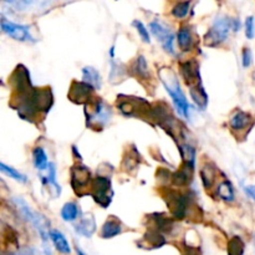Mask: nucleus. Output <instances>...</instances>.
<instances>
[{
    "label": "nucleus",
    "instance_id": "20",
    "mask_svg": "<svg viewBox=\"0 0 255 255\" xmlns=\"http://www.w3.org/2000/svg\"><path fill=\"white\" fill-rule=\"evenodd\" d=\"M82 76H84V81L90 84L91 86L95 87V90L101 89L102 86V80L101 75L97 71L95 67L92 66H86L82 69Z\"/></svg>",
    "mask_w": 255,
    "mask_h": 255
},
{
    "label": "nucleus",
    "instance_id": "8",
    "mask_svg": "<svg viewBox=\"0 0 255 255\" xmlns=\"http://www.w3.org/2000/svg\"><path fill=\"white\" fill-rule=\"evenodd\" d=\"M121 99L119 100V107L120 112L124 116L127 117H136V116H148L149 111H151V105L143 99H137L134 96H120Z\"/></svg>",
    "mask_w": 255,
    "mask_h": 255
},
{
    "label": "nucleus",
    "instance_id": "23",
    "mask_svg": "<svg viewBox=\"0 0 255 255\" xmlns=\"http://www.w3.org/2000/svg\"><path fill=\"white\" fill-rule=\"evenodd\" d=\"M32 161H34L35 168L39 169L40 172H44L49 168V162H47L46 152L42 147H35L32 151Z\"/></svg>",
    "mask_w": 255,
    "mask_h": 255
},
{
    "label": "nucleus",
    "instance_id": "26",
    "mask_svg": "<svg viewBox=\"0 0 255 255\" xmlns=\"http://www.w3.org/2000/svg\"><path fill=\"white\" fill-rule=\"evenodd\" d=\"M115 47H111V51H110V56H111V72H110V80L112 82H119L121 81L125 77V69L120 64H117L115 61Z\"/></svg>",
    "mask_w": 255,
    "mask_h": 255
},
{
    "label": "nucleus",
    "instance_id": "28",
    "mask_svg": "<svg viewBox=\"0 0 255 255\" xmlns=\"http://www.w3.org/2000/svg\"><path fill=\"white\" fill-rule=\"evenodd\" d=\"M0 171H1L4 174H6L7 177H10V178L15 179V181L21 182V183H26L27 182V177L25 176V174H22L21 172L16 171V169L12 168V167L6 166L5 163H0Z\"/></svg>",
    "mask_w": 255,
    "mask_h": 255
},
{
    "label": "nucleus",
    "instance_id": "32",
    "mask_svg": "<svg viewBox=\"0 0 255 255\" xmlns=\"http://www.w3.org/2000/svg\"><path fill=\"white\" fill-rule=\"evenodd\" d=\"M132 25L134 26V29L137 30V32H138L139 37L142 39V41L143 42H151V37H149V32L148 30H147V27L144 26L143 22L139 21V20H134L133 22H132Z\"/></svg>",
    "mask_w": 255,
    "mask_h": 255
},
{
    "label": "nucleus",
    "instance_id": "5",
    "mask_svg": "<svg viewBox=\"0 0 255 255\" xmlns=\"http://www.w3.org/2000/svg\"><path fill=\"white\" fill-rule=\"evenodd\" d=\"M232 30H234L233 19L227 16H218L213 21V25L209 27L207 34L204 35V44L209 47L219 46L228 39Z\"/></svg>",
    "mask_w": 255,
    "mask_h": 255
},
{
    "label": "nucleus",
    "instance_id": "1",
    "mask_svg": "<svg viewBox=\"0 0 255 255\" xmlns=\"http://www.w3.org/2000/svg\"><path fill=\"white\" fill-rule=\"evenodd\" d=\"M12 87L11 106L20 117L34 122L39 116H45L54 104L52 91L49 87L36 89L32 86L30 72L24 65H17L10 76Z\"/></svg>",
    "mask_w": 255,
    "mask_h": 255
},
{
    "label": "nucleus",
    "instance_id": "3",
    "mask_svg": "<svg viewBox=\"0 0 255 255\" xmlns=\"http://www.w3.org/2000/svg\"><path fill=\"white\" fill-rule=\"evenodd\" d=\"M158 76L163 84L164 89L171 96L173 105L176 106L177 112L184 119H189V104L187 97L184 96L183 91L179 85L177 74L171 67L163 66L158 70Z\"/></svg>",
    "mask_w": 255,
    "mask_h": 255
},
{
    "label": "nucleus",
    "instance_id": "36",
    "mask_svg": "<svg viewBox=\"0 0 255 255\" xmlns=\"http://www.w3.org/2000/svg\"><path fill=\"white\" fill-rule=\"evenodd\" d=\"M244 192L251 199L255 201V186H247L244 187Z\"/></svg>",
    "mask_w": 255,
    "mask_h": 255
},
{
    "label": "nucleus",
    "instance_id": "4",
    "mask_svg": "<svg viewBox=\"0 0 255 255\" xmlns=\"http://www.w3.org/2000/svg\"><path fill=\"white\" fill-rule=\"evenodd\" d=\"M111 109L101 99L91 100L85 107L86 125L89 128H102L111 120Z\"/></svg>",
    "mask_w": 255,
    "mask_h": 255
},
{
    "label": "nucleus",
    "instance_id": "27",
    "mask_svg": "<svg viewBox=\"0 0 255 255\" xmlns=\"http://www.w3.org/2000/svg\"><path fill=\"white\" fill-rule=\"evenodd\" d=\"M244 249H246V246H244V242L242 241L241 237L234 236L233 238L229 241L228 255H243Z\"/></svg>",
    "mask_w": 255,
    "mask_h": 255
},
{
    "label": "nucleus",
    "instance_id": "9",
    "mask_svg": "<svg viewBox=\"0 0 255 255\" xmlns=\"http://www.w3.org/2000/svg\"><path fill=\"white\" fill-rule=\"evenodd\" d=\"M91 171L86 166H74L71 168V187L77 196H84L89 193L87 187L91 186Z\"/></svg>",
    "mask_w": 255,
    "mask_h": 255
},
{
    "label": "nucleus",
    "instance_id": "7",
    "mask_svg": "<svg viewBox=\"0 0 255 255\" xmlns=\"http://www.w3.org/2000/svg\"><path fill=\"white\" fill-rule=\"evenodd\" d=\"M90 194L102 208H107L112 202V182L106 176H97L92 179L90 186Z\"/></svg>",
    "mask_w": 255,
    "mask_h": 255
},
{
    "label": "nucleus",
    "instance_id": "29",
    "mask_svg": "<svg viewBox=\"0 0 255 255\" xmlns=\"http://www.w3.org/2000/svg\"><path fill=\"white\" fill-rule=\"evenodd\" d=\"M202 182L206 188H211L216 179V169L211 166H204L201 171Z\"/></svg>",
    "mask_w": 255,
    "mask_h": 255
},
{
    "label": "nucleus",
    "instance_id": "30",
    "mask_svg": "<svg viewBox=\"0 0 255 255\" xmlns=\"http://www.w3.org/2000/svg\"><path fill=\"white\" fill-rule=\"evenodd\" d=\"M189 9H191V1L186 0V1H179L172 9V15L177 19H183L188 15Z\"/></svg>",
    "mask_w": 255,
    "mask_h": 255
},
{
    "label": "nucleus",
    "instance_id": "22",
    "mask_svg": "<svg viewBox=\"0 0 255 255\" xmlns=\"http://www.w3.org/2000/svg\"><path fill=\"white\" fill-rule=\"evenodd\" d=\"M177 40H178V46L182 51H189L193 45V35H192L189 26H182L179 29L178 35H177Z\"/></svg>",
    "mask_w": 255,
    "mask_h": 255
},
{
    "label": "nucleus",
    "instance_id": "33",
    "mask_svg": "<svg viewBox=\"0 0 255 255\" xmlns=\"http://www.w3.org/2000/svg\"><path fill=\"white\" fill-rule=\"evenodd\" d=\"M246 35L248 39H253L255 36V19L254 16H248L246 20Z\"/></svg>",
    "mask_w": 255,
    "mask_h": 255
},
{
    "label": "nucleus",
    "instance_id": "21",
    "mask_svg": "<svg viewBox=\"0 0 255 255\" xmlns=\"http://www.w3.org/2000/svg\"><path fill=\"white\" fill-rule=\"evenodd\" d=\"M151 219L153 221L154 227L157 231H159L161 233H171L172 229H173V219L168 218L164 214H152Z\"/></svg>",
    "mask_w": 255,
    "mask_h": 255
},
{
    "label": "nucleus",
    "instance_id": "35",
    "mask_svg": "<svg viewBox=\"0 0 255 255\" xmlns=\"http://www.w3.org/2000/svg\"><path fill=\"white\" fill-rule=\"evenodd\" d=\"M183 255H202V253H201V251H199V248L187 246L186 248H184V254Z\"/></svg>",
    "mask_w": 255,
    "mask_h": 255
},
{
    "label": "nucleus",
    "instance_id": "31",
    "mask_svg": "<svg viewBox=\"0 0 255 255\" xmlns=\"http://www.w3.org/2000/svg\"><path fill=\"white\" fill-rule=\"evenodd\" d=\"M139 154L137 153L136 154H132L131 152H129V154H127L126 157H125L124 159V164H122V167H124L125 171L127 172H132L133 169H136L137 167H138V163H139Z\"/></svg>",
    "mask_w": 255,
    "mask_h": 255
},
{
    "label": "nucleus",
    "instance_id": "2",
    "mask_svg": "<svg viewBox=\"0 0 255 255\" xmlns=\"http://www.w3.org/2000/svg\"><path fill=\"white\" fill-rule=\"evenodd\" d=\"M181 75L189 89V95L194 104L202 110L208 106V95L204 90L201 77V69L196 60H187L181 64Z\"/></svg>",
    "mask_w": 255,
    "mask_h": 255
},
{
    "label": "nucleus",
    "instance_id": "38",
    "mask_svg": "<svg viewBox=\"0 0 255 255\" xmlns=\"http://www.w3.org/2000/svg\"><path fill=\"white\" fill-rule=\"evenodd\" d=\"M253 79H254V81H255V71H254V74H253Z\"/></svg>",
    "mask_w": 255,
    "mask_h": 255
},
{
    "label": "nucleus",
    "instance_id": "37",
    "mask_svg": "<svg viewBox=\"0 0 255 255\" xmlns=\"http://www.w3.org/2000/svg\"><path fill=\"white\" fill-rule=\"evenodd\" d=\"M76 252H77V255H86L80 248H76Z\"/></svg>",
    "mask_w": 255,
    "mask_h": 255
},
{
    "label": "nucleus",
    "instance_id": "10",
    "mask_svg": "<svg viewBox=\"0 0 255 255\" xmlns=\"http://www.w3.org/2000/svg\"><path fill=\"white\" fill-rule=\"evenodd\" d=\"M149 30L156 36V39L161 42L162 47L168 54H174V34L172 30L163 22L154 20L149 24Z\"/></svg>",
    "mask_w": 255,
    "mask_h": 255
},
{
    "label": "nucleus",
    "instance_id": "14",
    "mask_svg": "<svg viewBox=\"0 0 255 255\" xmlns=\"http://www.w3.org/2000/svg\"><path fill=\"white\" fill-rule=\"evenodd\" d=\"M164 244H166V238L163 237V233L157 229H151L144 234L138 246L143 249H157L163 247Z\"/></svg>",
    "mask_w": 255,
    "mask_h": 255
},
{
    "label": "nucleus",
    "instance_id": "39",
    "mask_svg": "<svg viewBox=\"0 0 255 255\" xmlns=\"http://www.w3.org/2000/svg\"><path fill=\"white\" fill-rule=\"evenodd\" d=\"M254 246H255V237H254Z\"/></svg>",
    "mask_w": 255,
    "mask_h": 255
},
{
    "label": "nucleus",
    "instance_id": "25",
    "mask_svg": "<svg viewBox=\"0 0 255 255\" xmlns=\"http://www.w3.org/2000/svg\"><path fill=\"white\" fill-rule=\"evenodd\" d=\"M80 214H81V211L75 202H67L61 208V218L65 222L76 221Z\"/></svg>",
    "mask_w": 255,
    "mask_h": 255
},
{
    "label": "nucleus",
    "instance_id": "12",
    "mask_svg": "<svg viewBox=\"0 0 255 255\" xmlns=\"http://www.w3.org/2000/svg\"><path fill=\"white\" fill-rule=\"evenodd\" d=\"M1 30L4 34H6L7 36L11 37V39L16 40V41L26 42V41H32V36L30 34L29 26L26 25H20L15 24V22L10 21L6 17H1Z\"/></svg>",
    "mask_w": 255,
    "mask_h": 255
},
{
    "label": "nucleus",
    "instance_id": "18",
    "mask_svg": "<svg viewBox=\"0 0 255 255\" xmlns=\"http://www.w3.org/2000/svg\"><path fill=\"white\" fill-rule=\"evenodd\" d=\"M50 239H51L52 244H54V247L60 254L69 255L71 253V247H70L69 242H67V239L65 238V236L60 231L51 229L50 231Z\"/></svg>",
    "mask_w": 255,
    "mask_h": 255
},
{
    "label": "nucleus",
    "instance_id": "24",
    "mask_svg": "<svg viewBox=\"0 0 255 255\" xmlns=\"http://www.w3.org/2000/svg\"><path fill=\"white\" fill-rule=\"evenodd\" d=\"M178 149L182 156V161H183L182 164L194 169V166H196V149L189 146V144H181Z\"/></svg>",
    "mask_w": 255,
    "mask_h": 255
},
{
    "label": "nucleus",
    "instance_id": "13",
    "mask_svg": "<svg viewBox=\"0 0 255 255\" xmlns=\"http://www.w3.org/2000/svg\"><path fill=\"white\" fill-rule=\"evenodd\" d=\"M252 125H253V119H252L251 115L244 111L234 112L229 120V127L236 133H242L248 128L251 129Z\"/></svg>",
    "mask_w": 255,
    "mask_h": 255
},
{
    "label": "nucleus",
    "instance_id": "15",
    "mask_svg": "<svg viewBox=\"0 0 255 255\" xmlns=\"http://www.w3.org/2000/svg\"><path fill=\"white\" fill-rule=\"evenodd\" d=\"M75 231L79 236L85 237V238H91L96 232V221L92 217V214H87L80 219L79 223L75 226Z\"/></svg>",
    "mask_w": 255,
    "mask_h": 255
},
{
    "label": "nucleus",
    "instance_id": "34",
    "mask_svg": "<svg viewBox=\"0 0 255 255\" xmlns=\"http://www.w3.org/2000/svg\"><path fill=\"white\" fill-rule=\"evenodd\" d=\"M252 61H253V54H252V50L246 47L243 49V52H242V62H243V67H249L252 65Z\"/></svg>",
    "mask_w": 255,
    "mask_h": 255
},
{
    "label": "nucleus",
    "instance_id": "16",
    "mask_svg": "<svg viewBox=\"0 0 255 255\" xmlns=\"http://www.w3.org/2000/svg\"><path fill=\"white\" fill-rule=\"evenodd\" d=\"M122 233V224L116 217H110L102 226L100 236L104 239H111Z\"/></svg>",
    "mask_w": 255,
    "mask_h": 255
},
{
    "label": "nucleus",
    "instance_id": "19",
    "mask_svg": "<svg viewBox=\"0 0 255 255\" xmlns=\"http://www.w3.org/2000/svg\"><path fill=\"white\" fill-rule=\"evenodd\" d=\"M217 194L219 198L224 202H233L236 199V192H234L233 183L228 179H224L217 187Z\"/></svg>",
    "mask_w": 255,
    "mask_h": 255
},
{
    "label": "nucleus",
    "instance_id": "6",
    "mask_svg": "<svg viewBox=\"0 0 255 255\" xmlns=\"http://www.w3.org/2000/svg\"><path fill=\"white\" fill-rule=\"evenodd\" d=\"M191 193H181L179 191H167L164 194V201L168 206L169 212L174 219H184L188 213V209L192 204Z\"/></svg>",
    "mask_w": 255,
    "mask_h": 255
},
{
    "label": "nucleus",
    "instance_id": "11",
    "mask_svg": "<svg viewBox=\"0 0 255 255\" xmlns=\"http://www.w3.org/2000/svg\"><path fill=\"white\" fill-rule=\"evenodd\" d=\"M95 87L87 82L72 81L69 90V100L77 105H86L92 100Z\"/></svg>",
    "mask_w": 255,
    "mask_h": 255
},
{
    "label": "nucleus",
    "instance_id": "17",
    "mask_svg": "<svg viewBox=\"0 0 255 255\" xmlns=\"http://www.w3.org/2000/svg\"><path fill=\"white\" fill-rule=\"evenodd\" d=\"M129 70H131V74L133 75V76L142 80V81H146V80L151 79V72H149L148 65H147L144 56H142V55L136 57V60L132 62Z\"/></svg>",
    "mask_w": 255,
    "mask_h": 255
}]
</instances>
